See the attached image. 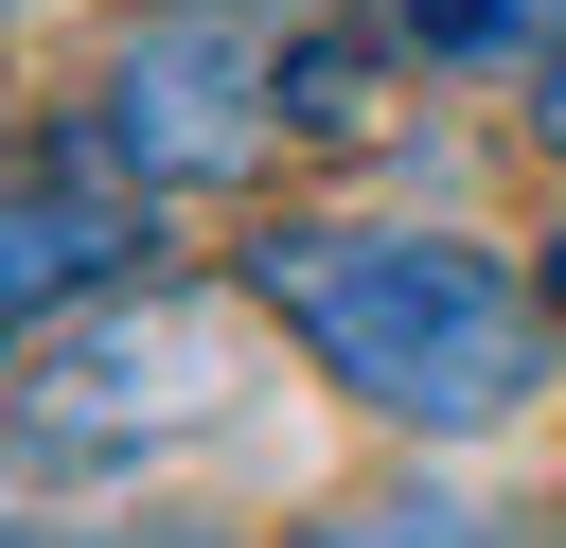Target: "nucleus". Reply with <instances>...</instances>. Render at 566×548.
Masks as SVG:
<instances>
[{
    "label": "nucleus",
    "instance_id": "nucleus-4",
    "mask_svg": "<svg viewBox=\"0 0 566 548\" xmlns=\"http://www.w3.org/2000/svg\"><path fill=\"white\" fill-rule=\"evenodd\" d=\"M124 265H142V159L106 124H35L18 141V212H0V301L53 336V301H88Z\"/></svg>",
    "mask_w": 566,
    "mask_h": 548
},
{
    "label": "nucleus",
    "instance_id": "nucleus-2",
    "mask_svg": "<svg viewBox=\"0 0 566 548\" xmlns=\"http://www.w3.org/2000/svg\"><path fill=\"white\" fill-rule=\"evenodd\" d=\"M301 18L318 0H177L106 53V141L142 177H248L265 141H301Z\"/></svg>",
    "mask_w": 566,
    "mask_h": 548
},
{
    "label": "nucleus",
    "instance_id": "nucleus-3",
    "mask_svg": "<svg viewBox=\"0 0 566 548\" xmlns=\"http://www.w3.org/2000/svg\"><path fill=\"white\" fill-rule=\"evenodd\" d=\"M212 407H230V318H212V301H106V318L35 336V371H18V460L195 442Z\"/></svg>",
    "mask_w": 566,
    "mask_h": 548
},
{
    "label": "nucleus",
    "instance_id": "nucleus-6",
    "mask_svg": "<svg viewBox=\"0 0 566 548\" xmlns=\"http://www.w3.org/2000/svg\"><path fill=\"white\" fill-rule=\"evenodd\" d=\"M531 18H548V0H407V53H460V71H478V53H513Z\"/></svg>",
    "mask_w": 566,
    "mask_h": 548
},
{
    "label": "nucleus",
    "instance_id": "nucleus-7",
    "mask_svg": "<svg viewBox=\"0 0 566 548\" xmlns=\"http://www.w3.org/2000/svg\"><path fill=\"white\" fill-rule=\"evenodd\" d=\"M531 124H548V141H566V35H548V53H531Z\"/></svg>",
    "mask_w": 566,
    "mask_h": 548
},
{
    "label": "nucleus",
    "instance_id": "nucleus-8",
    "mask_svg": "<svg viewBox=\"0 0 566 548\" xmlns=\"http://www.w3.org/2000/svg\"><path fill=\"white\" fill-rule=\"evenodd\" d=\"M548 318H566V230H548Z\"/></svg>",
    "mask_w": 566,
    "mask_h": 548
},
{
    "label": "nucleus",
    "instance_id": "nucleus-1",
    "mask_svg": "<svg viewBox=\"0 0 566 548\" xmlns=\"http://www.w3.org/2000/svg\"><path fill=\"white\" fill-rule=\"evenodd\" d=\"M248 301L389 424L460 442V424H513L548 389V283L442 247V230H265L248 247Z\"/></svg>",
    "mask_w": 566,
    "mask_h": 548
},
{
    "label": "nucleus",
    "instance_id": "nucleus-5",
    "mask_svg": "<svg viewBox=\"0 0 566 548\" xmlns=\"http://www.w3.org/2000/svg\"><path fill=\"white\" fill-rule=\"evenodd\" d=\"M301 548H513L495 513H442V495H371V513H318Z\"/></svg>",
    "mask_w": 566,
    "mask_h": 548
}]
</instances>
